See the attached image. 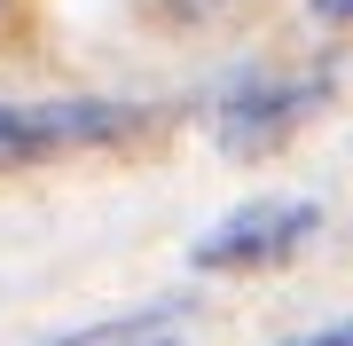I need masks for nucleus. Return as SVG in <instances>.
I'll list each match as a JSON object with an SVG mask.
<instances>
[{
  "label": "nucleus",
  "mask_w": 353,
  "mask_h": 346,
  "mask_svg": "<svg viewBox=\"0 0 353 346\" xmlns=\"http://www.w3.org/2000/svg\"><path fill=\"white\" fill-rule=\"evenodd\" d=\"M314 229H322V205H306V197H290V205H283V197H267V205H236L220 229H204L189 260H196V268H212V276H220V268H228V276L275 268V260H290Z\"/></svg>",
  "instance_id": "obj_1"
},
{
  "label": "nucleus",
  "mask_w": 353,
  "mask_h": 346,
  "mask_svg": "<svg viewBox=\"0 0 353 346\" xmlns=\"http://www.w3.org/2000/svg\"><path fill=\"white\" fill-rule=\"evenodd\" d=\"M134 126L126 103H0V166H32L55 150H87V142H118Z\"/></svg>",
  "instance_id": "obj_2"
},
{
  "label": "nucleus",
  "mask_w": 353,
  "mask_h": 346,
  "mask_svg": "<svg viewBox=\"0 0 353 346\" xmlns=\"http://www.w3.org/2000/svg\"><path fill=\"white\" fill-rule=\"evenodd\" d=\"M322 95H330V79H299V87H267V79H243V87L220 103V134L236 142V150H259L267 134H283L290 118H306Z\"/></svg>",
  "instance_id": "obj_3"
},
{
  "label": "nucleus",
  "mask_w": 353,
  "mask_h": 346,
  "mask_svg": "<svg viewBox=\"0 0 353 346\" xmlns=\"http://www.w3.org/2000/svg\"><path fill=\"white\" fill-rule=\"evenodd\" d=\"M173 307L157 315H126V323H94V331H63V346H181V331H165Z\"/></svg>",
  "instance_id": "obj_4"
},
{
  "label": "nucleus",
  "mask_w": 353,
  "mask_h": 346,
  "mask_svg": "<svg viewBox=\"0 0 353 346\" xmlns=\"http://www.w3.org/2000/svg\"><path fill=\"white\" fill-rule=\"evenodd\" d=\"M283 346H353V315L345 323H322V331H306V338H283Z\"/></svg>",
  "instance_id": "obj_5"
},
{
  "label": "nucleus",
  "mask_w": 353,
  "mask_h": 346,
  "mask_svg": "<svg viewBox=\"0 0 353 346\" xmlns=\"http://www.w3.org/2000/svg\"><path fill=\"white\" fill-rule=\"evenodd\" d=\"M314 16H322V24H345V16H353V0H314Z\"/></svg>",
  "instance_id": "obj_6"
}]
</instances>
